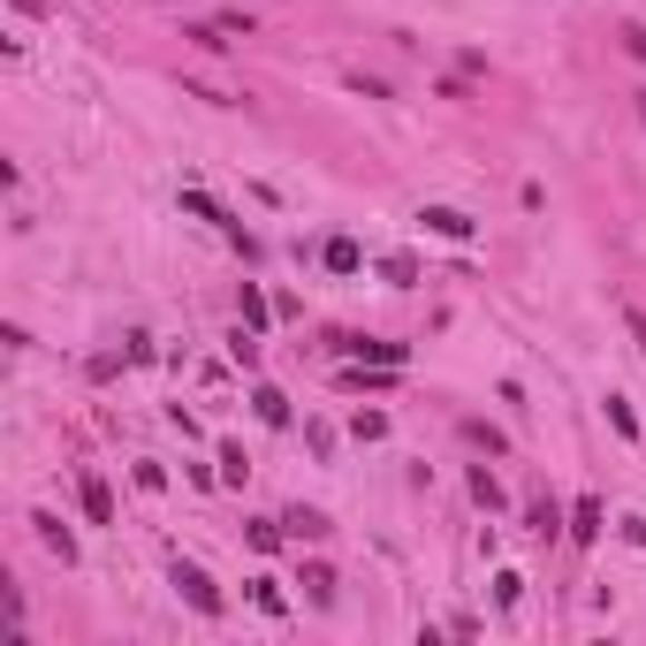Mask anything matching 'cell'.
<instances>
[{"label": "cell", "instance_id": "6da1fadb", "mask_svg": "<svg viewBox=\"0 0 646 646\" xmlns=\"http://www.w3.org/2000/svg\"><path fill=\"white\" fill-rule=\"evenodd\" d=\"M168 586H175V594H183L190 608H198V616H221V608H228V601H221V586L206 578V570H198V562H175Z\"/></svg>", "mask_w": 646, "mask_h": 646}, {"label": "cell", "instance_id": "7a4b0ae2", "mask_svg": "<svg viewBox=\"0 0 646 646\" xmlns=\"http://www.w3.org/2000/svg\"><path fill=\"white\" fill-rule=\"evenodd\" d=\"M31 525H39V548H46V556L77 562V532H69V525H61V517H53V510H39V517H31Z\"/></svg>", "mask_w": 646, "mask_h": 646}, {"label": "cell", "instance_id": "3957f363", "mask_svg": "<svg viewBox=\"0 0 646 646\" xmlns=\"http://www.w3.org/2000/svg\"><path fill=\"white\" fill-rule=\"evenodd\" d=\"M419 221H427L433 236H449V244H464V236H472V228H479V221H472V214H457V206H427V214H419Z\"/></svg>", "mask_w": 646, "mask_h": 646}, {"label": "cell", "instance_id": "277c9868", "mask_svg": "<svg viewBox=\"0 0 646 646\" xmlns=\"http://www.w3.org/2000/svg\"><path fill=\"white\" fill-rule=\"evenodd\" d=\"M601 502H594V495H586V502H578V510H570V540H578V548H594V540H601Z\"/></svg>", "mask_w": 646, "mask_h": 646}, {"label": "cell", "instance_id": "5b68a950", "mask_svg": "<svg viewBox=\"0 0 646 646\" xmlns=\"http://www.w3.org/2000/svg\"><path fill=\"white\" fill-rule=\"evenodd\" d=\"M85 517L91 525H115V495H107V479L85 472Z\"/></svg>", "mask_w": 646, "mask_h": 646}, {"label": "cell", "instance_id": "8992f818", "mask_svg": "<svg viewBox=\"0 0 646 646\" xmlns=\"http://www.w3.org/2000/svg\"><path fill=\"white\" fill-rule=\"evenodd\" d=\"M282 525H290V540H327V532H335V525H327V510H290Z\"/></svg>", "mask_w": 646, "mask_h": 646}, {"label": "cell", "instance_id": "52a82bcc", "mask_svg": "<svg viewBox=\"0 0 646 646\" xmlns=\"http://www.w3.org/2000/svg\"><path fill=\"white\" fill-rule=\"evenodd\" d=\"M304 601H312V608L335 601V570H327V562H304Z\"/></svg>", "mask_w": 646, "mask_h": 646}, {"label": "cell", "instance_id": "ba28073f", "mask_svg": "<svg viewBox=\"0 0 646 646\" xmlns=\"http://www.w3.org/2000/svg\"><path fill=\"white\" fill-rule=\"evenodd\" d=\"M236 312H244V327H252V335L266 327V320H274V304L258 297V282H244V290H236Z\"/></svg>", "mask_w": 646, "mask_h": 646}, {"label": "cell", "instance_id": "9c48e42d", "mask_svg": "<svg viewBox=\"0 0 646 646\" xmlns=\"http://www.w3.org/2000/svg\"><path fill=\"white\" fill-rule=\"evenodd\" d=\"M183 214H190V221H214L221 236H228V228H236V221L221 214V206H214V198H206V190H183Z\"/></svg>", "mask_w": 646, "mask_h": 646}, {"label": "cell", "instance_id": "30bf717a", "mask_svg": "<svg viewBox=\"0 0 646 646\" xmlns=\"http://www.w3.org/2000/svg\"><path fill=\"white\" fill-rule=\"evenodd\" d=\"M472 502H479V510H487V517L502 510V479L487 472V464H472Z\"/></svg>", "mask_w": 646, "mask_h": 646}, {"label": "cell", "instance_id": "8fae6325", "mask_svg": "<svg viewBox=\"0 0 646 646\" xmlns=\"http://www.w3.org/2000/svg\"><path fill=\"white\" fill-rule=\"evenodd\" d=\"M252 411L266 419V427H290V395H282V388H258V395H252Z\"/></svg>", "mask_w": 646, "mask_h": 646}, {"label": "cell", "instance_id": "7c38bea8", "mask_svg": "<svg viewBox=\"0 0 646 646\" xmlns=\"http://www.w3.org/2000/svg\"><path fill=\"white\" fill-rule=\"evenodd\" d=\"M525 525H532V532H540V540H556V532H562V510H556V502H548V495H540V502H532V510H525Z\"/></svg>", "mask_w": 646, "mask_h": 646}, {"label": "cell", "instance_id": "4fadbf2b", "mask_svg": "<svg viewBox=\"0 0 646 646\" xmlns=\"http://www.w3.org/2000/svg\"><path fill=\"white\" fill-rule=\"evenodd\" d=\"M358 266H365V252H358L350 236H335V244H327V274H358Z\"/></svg>", "mask_w": 646, "mask_h": 646}, {"label": "cell", "instance_id": "5bb4252c", "mask_svg": "<svg viewBox=\"0 0 646 646\" xmlns=\"http://www.w3.org/2000/svg\"><path fill=\"white\" fill-rule=\"evenodd\" d=\"M381 274L395 282V290H411V282H419V258H411V252H388V258H381Z\"/></svg>", "mask_w": 646, "mask_h": 646}, {"label": "cell", "instance_id": "9a60e30c", "mask_svg": "<svg viewBox=\"0 0 646 646\" xmlns=\"http://www.w3.org/2000/svg\"><path fill=\"white\" fill-rule=\"evenodd\" d=\"M228 358H236L244 373H258V335H252V327H236V335H228Z\"/></svg>", "mask_w": 646, "mask_h": 646}, {"label": "cell", "instance_id": "2e32d148", "mask_svg": "<svg viewBox=\"0 0 646 646\" xmlns=\"http://www.w3.org/2000/svg\"><path fill=\"white\" fill-rule=\"evenodd\" d=\"M608 427L624 433V441H639V419H632V403H624V395H608Z\"/></svg>", "mask_w": 646, "mask_h": 646}, {"label": "cell", "instance_id": "e0dca14e", "mask_svg": "<svg viewBox=\"0 0 646 646\" xmlns=\"http://www.w3.org/2000/svg\"><path fill=\"white\" fill-rule=\"evenodd\" d=\"M244 472H252V464H244V449H236V441H221V479H228V487H244Z\"/></svg>", "mask_w": 646, "mask_h": 646}, {"label": "cell", "instance_id": "ac0fdd59", "mask_svg": "<svg viewBox=\"0 0 646 646\" xmlns=\"http://www.w3.org/2000/svg\"><path fill=\"white\" fill-rule=\"evenodd\" d=\"M244 532H252V548H282V532H290V525H274V517H252Z\"/></svg>", "mask_w": 646, "mask_h": 646}, {"label": "cell", "instance_id": "d6986e66", "mask_svg": "<svg viewBox=\"0 0 646 646\" xmlns=\"http://www.w3.org/2000/svg\"><path fill=\"white\" fill-rule=\"evenodd\" d=\"M252 601L266 608V616H282V608H290V601H282V586H274V578H252Z\"/></svg>", "mask_w": 646, "mask_h": 646}, {"label": "cell", "instance_id": "ffe728a7", "mask_svg": "<svg viewBox=\"0 0 646 646\" xmlns=\"http://www.w3.org/2000/svg\"><path fill=\"white\" fill-rule=\"evenodd\" d=\"M464 441H479L487 457H502V433H495V427H479V419H464Z\"/></svg>", "mask_w": 646, "mask_h": 646}, {"label": "cell", "instance_id": "44dd1931", "mask_svg": "<svg viewBox=\"0 0 646 646\" xmlns=\"http://www.w3.org/2000/svg\"><path fill=\"white\" fill-rule=\"evenodd\" d=\"M350 433H358V441H381V433H388V411H358V427H350Z\"/></svg>", "mask_w": 646, "mask_h": 646}, {"label": "cell", "instance_id": "7402d4cb", "mask_svg": "<svg viewBox=\"0 0 646 646\" xmlns=\"http://www.w3.org/2000/svg\"><path fill=\"white\" fill-rule=\"evenodd\" d=\"M616 39H624V53H632V61H646V23H624Z\"/></svg>", "mask_w": 646, "mask_h": 646}, {"label": "cell", "instance_id": "603a6c76", "mask_svg": "<svg viewBox=\"0 0 646 646\" xmlns=\"http://www.w3.org/2000/svg\"><path fill=\"white\" fill-rule=\"evenodd\" d=\"M624 327H632V343L646 350V312H639V304H624Z\"/></svg>", "mask_w": 646, "mask_h": 646}, {"label": "cell", "instance_id": "cb8c5ba5", "mask_svg": "<svg viewBox=\"0 0 646 646\" xmlns=\"http://www.w3.org/2000/svg\"><path fill=\"white\" fill-rule=\"evenodd\" d=\"M8 8H16V16H46V0H8Z\"/></svg>", "mask_w": 646, "mask_h": 646}, {"label": "cell", "instance_id": "d4e9b609", "mask_svg": "<svg viewBox=\"0 0 646 646\" xmlns=\"http://www.w3.org/2000/svg\"><path fill=\"white\" fill-rule=\"evenodd\" d=\"M632 99H639V123H646V91H632Z\"/></svg>", "mask_w": 646, "mask_h": 646}]
</instances>
